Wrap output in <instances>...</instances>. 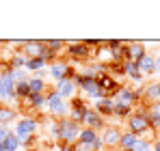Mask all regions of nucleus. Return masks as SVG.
Wrapping results in <instances>:
<instances>
[{
	"instance_id": "22",
	"label": "nucleus",
	"mask_w": 160,
	"mask_h": 151,
	"mask_svg": "<svg viewBox=\"0 0 160 151\" xmlns=\"http://www.w3.org/2000/svg\"><path fill=\"white\" fill-rule=\"evenodd\" d=\"M98 136H100V134H98L95 129H89V127H82V129H80V138H78V143H80V145H84V147H89V149H91V145H93V143L98 140Z\"/></svg>"
},
{
	"instance_id": "36",
	"label": "nucleus",
	"mask_w": 160,
	"mask_h": 151,
	"mask_svg": "<svg viewBox=\"0 0 160 151\" xmlns=\"http://www.w3.org/2000/svg\"><path fill=\"white\" fill-rule=\"evenodd\" d=\"M152 151H160V138H158V140H154V143H152Z\"/></svg>"
},
{
	"instance_id": "34",
	"label": "nucleus",
	"mask_w": 160,
	"mask_h": 151,
	"mask_svg": "<svg viewBox=\"0 0 160 151\" xmlns=\"http://www.w3.org/2000/svg\"><path fill=\"white\" fill-rule=\"evenodd\" d=\"M50 136L58 140V121H52V125H50Z\"/></svg>"
},
{
	"instance_id": "1",
	"label": "nucleus",
	"mask_w": 160,
	"mask_h": 151,
	"mask_svg": "<svg viewBox=\"0 0 160 151\" xmlns=\"http://www.w3.org/2000/svg\"><path fill=\"white\" fill-rule=\"evenodd\" d=\"M46 110H48L50 117H54V121L69 117V106H67V101L63 100L54 89H50V91L46 93Z\"/></svg>"
},
{
	"instance_id": "10",
	"label": "nucleus",
	"mask_w": 160,
	"mask_h": 151,
	"mask_svg": "<svg viewBox=\"0 0 160 151\" xmlns=\"http://www.w3.org/2000/svg\"><path fill=\"white\" fill-rule=\"evenodd\" d=\"M102 140H104V147L106 149H117L119 147V140H121V129L115 125H106L102 129Z\"/></svg>"
},
{
	"instance_id": "37",
	"label": "nucleus",
	"mask_w": 160,
	"mask_h": 151,
	"mask_svg": "<svg viewBox=\"0 0 160 151\" xmlns=\"http://www.w3.org/2000/svg\"><path fill=\"white\" fill-rule=\"evenodd\" d=\"M154 58H156V74L160 76V54H158V56H154Z\"/></svg>"
},
{
	"instance_id": "21",
	"label": "nucleus",
	"mask_w": 160,
	"mask_h": 151,
	"mask_svg": "<svg viewBox=\"0 0 160 151\" xmlns=\"http://www.w3.org/2000/svg\"><path fill=\"white\" fill-rule=\"evenodd\" d=\"M26 63H28V58L22 50L11 52V61H9V67L11 69H26Z\"/></svg>"
},
{
	"instance_id": "38",
	"label": "nucleus",
	"mask_w": 160,
	"mask_h": 151,
	"mask_svg": "<svg viewBox=\"0 0 160 151\" xmlns=\"http://www.w3.org/2000/svg\"><path fill=\"white\" fill-rule=\"evenodd\" d=\"M106 151H115V149H106Z\"/></svg>"
},
{
	"instance_id": "27",
	"label": "nucleus",
	"mask_w": 160,
	"mask_h": 151,
	"mask_svg": "<svg viewBox=\"0 0 160 151\" xmlns=\"http://www.w3.org/2000/svg\"><path fill=\"white\" fill-rule=\"evenodd\" d=\"M20 147H22V145H20V138L11 132V136H9V138L0 145V151H18Z\"/></svg>"
},
{
	"instance_id": "28",
	"label": "nucleus",
	"mask_w": 160,
	"mask_h": 151,
	"mask_svg": "<svg viewBox=\"0 0 160 151\" xmlns=\"http://www.w3.org/2000/svg\"><path fill=\"white\" fill-rule=\"evenodd\" d=\"M48 67V63L41 58V56H37V58H28V63H26V71H41V69H46Z\"/></svg>"
},
{
	"instance_id": "17",
	"label": "nucleus",
	"mask_w": 160,
	"mask_h": 151,
	"mask_svg": "<svg viewBox=\"0 0 160 151\" xmlns=\"http://www.w3.org/2000/svg\"><path fill=\"white\" fill-rule=\"evenodd\" d=\"M143 101L149 106L154 101H160V84L158 82H149L143 86Z\"/></svg>"
},
{
	"instance_id": "25",
	"label": "nucleus",
	"mask_w": 160,
	"mask_h": 151,
	"mask_svg": "<svg viewBox=\"0 0 160 151\" xmlns=\"http://www.w3.org/2000/svg\"><path fill=\"white\" fill-rule=\"evenodd\" d=\"M15 117H18V112H15L11 106H7V104L0 106V127H7Z\"/></svg>"
},
{
	"instance_id": "31",
	"label": "nucleus",
	"mask_w": 160,
	"mask_h": 151,
	"mask_svg": "<svg viewBox=\"0 0 160 151\" xmlns=\"http://www.w3.org/2000/svg\"><path fill=\"white\" fill-rule=\"evenodd\" d=\"M130 151H152V143H149V140H145V138H138V140H136V145H134Z\"/></svg>"
},
{
	"instance_id": "14",
	"label": "nucleus",
	"mask_w": 160,
	"mask_h": 151,
	"mask_svg": "<svg viewBox=\"0 0 160 151\" xmlns=\"http://www.w3.org/2000/svg\"><path fill=\"white\" fill-rule=\"evenodd\" d=\"M102 119H108V117H115V101L108 100V97H104V100H98L93 101V106H91Z\"/></svg>"
},
{
	"instance_id": "35",
	"label": "nucleus",
	"mask_w": 160,
	"mask_h": 151,
	"mask_svg": "<svg viewBox=\"0 0 160 151\" xmlns=\"http://www.w3.org/2000/svg\"><path fill=\"white\" fill-rule=\"evenodd\" d=\"M72 151H91V149L84 147V145H80V143H74V145H72Z\"/></svg>"
},
{
	"instance_id": "33",
	"label": "nucleus",
	"mask_w": 160,
	"mask_h": 151,
	"mask_svg": "<svg viewBox=\"0 0 160 151\" xmlns=\"http://www.w3.org/2000/svg\"><path fill=\"white\" fill-rule=\"evenodd\" d=\"M9 136H11V129H9V127H0V145H2Z\"/></svg>"
},
{
	"instance_id": "12",
	"label": "nucleus",
	"mask_w": 160,
	"mask_h": 151,
	"mask_svg": "<svg viewBox=\"0 0 160 151\" xmlns=\"http://www.w3.org/2000/svg\"><path fill=\"white\" fill-rule=\"evenodd\" d=\"M54 91L63 97V100L67 101V100H74L76 97V82L72 80V78H65V80H58L56 84H54Z\"/></svg>"
},
{
	"instance_id": "16",
	"label": "nucleus",
	"mask_w": 160,
	"mask_h": 151,
	"mask_svg": "<svg viewBox=\"0 0 160 151\" xmlns=\"http://www.w3.org/2000/svg\"><path fill=\"white\" fill-rule=\"evenodd\" d=\"M74 82H76V89H80V93H91L95 86H98V80L93 78V76H87V74H78L74 78Z\"/></svg>"
},
{
	"instance_id": "30",
	"label": "nucleus",
	"mask_w": 160,
	"mask_h": 151,
	"mask_svg": "<svg viewBox=\"0 0 160 151\" xmlns=\"http://www.w3.org/2000/svg\"><path fill=\"white\" fill-rule=\"evenodd\" d=\"M46 48L58 54L61 50H65V48H67V43H65V41H61V39H48V41H46Z\"/></svg>"
},
{
	"instance_id": "19",
	"label": "nucleus",
	"mask_w": 160,
	"mask_h": 151,
	"mask_svg": "<svg viewBox=\"0 0 160 151\" xmlns=\"http://www.w3.org/2000/svg\"><path fill=\"white\" fill-rule=\"evenodd\" d=\"M123 76H126V78H130V80L136 82V84H141V82H143V78H145V76L138 71V65L132 63V61H123Z\"/></svg>"
},
{
	"instance_id": "7",
	"label": "nucleus",
	"mask_w": 160,
	"mask_h": 151,
	"mask_svg": "<svg viewBox=\"0 0 160 151\" xmlns=\"http://www.w3.org/2000/svg\"><path fill=\"white\" fill-rule=\"evenodd\" d=\"M67 43V48H65V54L72 58V61H89L95 52L89 50V46L84 43V41H65Z\"/></svg>"
},
{
	"instance_id": "26",
	"label": "nucleus",
	"mask_w": 160,
	"mask_h": 151,
	"mask_svg": "<svg viewBox=\"0 0 160 151\" xmlns=\"http://www.w3.org/2000/svg\"><path fill=\"white\" fill-rule=\"evenodd\" d=\"M22 104H28L30 110H35V108H46V93H30L28 100H24Z\"/></svg>"
},
{
	"instance_id": "15",
	"label": "nucleus",
	"mask_w": 160,
	"mask_h": 151,
	"mask_svg": "<svg viewBox=\"0 0 160 151\" xmlns=\"http://www.w3.org/2000/svg\"><path fill=\"white\" fill-rule=\"evenodd\" d=\"M43 48H46V41L28 39V41H24V46H22V52L26 54V58H37V56H41Z\"/></svg>"
},
{
	"instance_id": "40",
	"label": "nucleus",
	"mask_w": 160,
	"mask_h": 151,
	"mask_svg": "<svg viewBox=\"0 0 160 151\" xmlns=\"http://www.w3.org/2000/svg\"><path fill=\"white\" fill-rule=\"evenodd\" d=\"M0 106H2V104H0Z\"/></svg>"
},
{
	"instance_id": "2",
	"label": "nucleus",
	"mask_w": 160,
	"mask_h": 151,
	"mask_svg": "<svg viewBox=\"0 0 160 151\" xmlns=\"http://www.w3.org/2000/svg\"><path fill=\"white\" fill-rule=\"evenodd\" d=\"M80 129H82V125L76 123V121H72L69 117L58 119V143L61 145H74V143H78Z\"/></svg>"
},
{
	"instance_id": "24",
	"label": "nucleus",
	"mask_w": 160,
	"mask_h": 151,
	"mask_svg": "<svg viewBox=\"0 0 160 151\" xmlns=\"http://www.w3.org/2000/svg\"><path fill=\"white\" fill-rule=\"evenodd\" d=\"M136 140H138V136L136 134H132V132H121V140H119V149L121 151H130L136 145Z\"/></svg>"
},
{
	"instance_id": "4",
	"label": "nucleus",
	"mask_w": 160,
	"mask_h": 151,
	"mask_svg": "<svg viewBox=\"0 0 160 151\" xmlns=\"http://www.w3.org/2000/svg\"><path fill=\"white\" fill-rule=\"evenodd\" d=\"M0 100L2 101H18L15 97V80L11 76V67L0 71Z\"/></svg>"
},
{
	"instance_id": "8",
	"label": "nucleus",
	"mask_w": 160,
	"mask_h": 151,
	"mask_svg": "<svg viewBox=\"0 0 160 151\" xmlns=\"http://www.w3.org/2000/svg\"><path fill=\"white\" fill-rule=\"evenodd\" d=\"M48 74L58 82V80H65V78H72V80H74V78L78 76V71H76L69 63H65V61H54V63L48 65Z\"/></svg>"
},
{
	"instance_id": "6",
	"label": "nucleus",
	"mask_w": 160,
	"mask_h": 151,
	"mask_svg": "<svg viewBox=\"0 0 160 151\" xmlns=\"http://www.w3.org/2000/svg\"><path fill=\"white\" fill-rule=\"evenodd\" d=\"M98 86H100V91H102V95L108 97V100H112L117 93H119V89H121V84L115 80V76H110L108 71H102V74H98Z\"/></svg>"
},
{
	"instance_id": "18",
	"label": "nucleus",
	"mask_w": 160,
	"mask_h": 151,
	"mask_svg": "<svg viewBox=\"0 0 160 151\" xmlns=\"http://www.w3.org/2000/svg\"><path fill=\"white\" fill-rule=\"evenodd\" d=\"M136 65H138V71H141L143 76H154L156 74V58H154L149 52H147Z\"/></svg>"
},
{
	"instance_id": "5",
	"label": "nucleus",
	"mask_w": 160,
	"mask_h": 151,
	"mask_svg": "<svg viewBox=\"0 0 160 151\" xmlns=\"http://www.w3.org/2000/svg\"><path fill=\"white\" fill-rule=\"evenodd\" d=\"M39 119L37 117H22L18 123H15V129H13V134L22 140V138H28V136H35L37 132H39Z\"/></svg>"
},
{
	"instance_id": "13",
	"label": "nucleus",
	"mask_w": 160,
	"mask_h": 151,
	"mask_svg": "<svg viewBox=\"0 0 160 151\" xmlns=\"http://www.w3.org/2000/svg\"><path fill=\"white\" fill-rule=\"evenodd\" d=\"M82 127H89V129H95V132H98V129H104L106 125H104V119L89 106V110H87L84 117H82Z\"/></svg>"
},
{
	"instance_id": "11",
	"label": "nucleus",
	"mask_w": 160,
	"mask_h": 151,
	"mask_svg": "<svg viewBox=\"0 0 160 151\" xmlns=\"http://www.w3.org/2000/svg\"><path fill=\"white\" fill-rule=\"evenodd\" d=\"M87 110H89L87 100H84V97H74L72 104H69V119L82 125V117H84V112H87Z\"/></svg>"
},
{
	"instance_id": "39",
	"label": "nucleus",
	"mask_w": 160,
	"mask_h": 151,
	"mask_svg": "<svg viewBox=\"0 0 160 151\" xmlns=\"http://www.w3.org/2000/svg\"><path fill=\"white\" fill-rule=\"evenodd\" d=\"M158 84H160V80H158Z\"/></svg>"
},
{
	"instance_id": "9",
	"label": "nucleus",
	"mask_w": 160,
	"mask_h": 151,
	"mask_svg": "<svg viewBox=\"0 0 160 151\" xmlns=\"http://www.w3.org/2000/svg\"><path fill=\"white\" fill-rule=\"evenodd\" d=\"M145 54H147V50H145V46H143L141 41H126V48H123V61L138 63Z\"/></svg>"
},
{
	"instance_id": "32",
	"label": "nucleus",
	"mask_w": 160,
	"mask_h": 151,
	"mask_svg": "<svg viewBox=\"0 0 160 151\" xmlns=\"http://www.w3.org/2000/svg\"><path fill=\"white\" fill-rule=\"evenodd\" d=\"M28 71L26 69H11V76H13V80H15V84L18 82H24V80H28Z\"/></svg>"
},
{
	"instance_id": "23",
	"label": "nucleus",
	"mask_w": 160,
	"mask_h": 151,
	"mask_svg": "<svg viewBox=\"0 0 160 151\" xmlns=\"http://www.w3.org/2000/svg\"><path fill=\"white\" fill-rule=\"evenodd\" d=\"M28 89H30V93H48V91H50L48 82L41 80V78H37V76L28 78Z\"/></svg>"
},
{
	"instance_id": "20",
	"label": "nucleus",
	"mask_w": 160,
	"mask_h": 151,
	"mask_svg": "<svg viewBox=\"0 0 160 151\" xmlns=\"http://www.w3.org/2000/svg\"><path fill=\"white\" fill-rule=\"evenodd\" d=\"M145 112H147L149 125L154 127V129H158V127H160V101H154V104H149Z\"/></svg>"
},
{
	"instance_id": "29",
	"label": "nucleus",
	"mask_w": 160,
	"mask_h": 151,
	"mask_svg": "<svg viewBox=\"0 0 160 151\" xmlns=\"http://www.w3.org/2000/svg\"><path fill=\"white\" fill-rule=\"evenodd\" d=\"M28 95H30V89H28V80H24V82H18V84H15V97H18V101L28 100Z\"/></svg>"
},
{
	"instance_id": "3",
	"label": "nucleus",
	"mask_w": 160,
	"mask_h": 151,
	"mask_svg": "<svg viewBox=\"0 0 160 151\" xmlns=\"http://www.w3.org/2000/svg\"><path fill=\"white\" fill-rule=\"evenodd\" d=\"M145 110H147V108H138L136 112H132V114L126 119V129L132 132V134H136L138 138L145 136L149 129H154V127L149 125V119H147V112H145Z\"/></svg>"
}]
</instances>
